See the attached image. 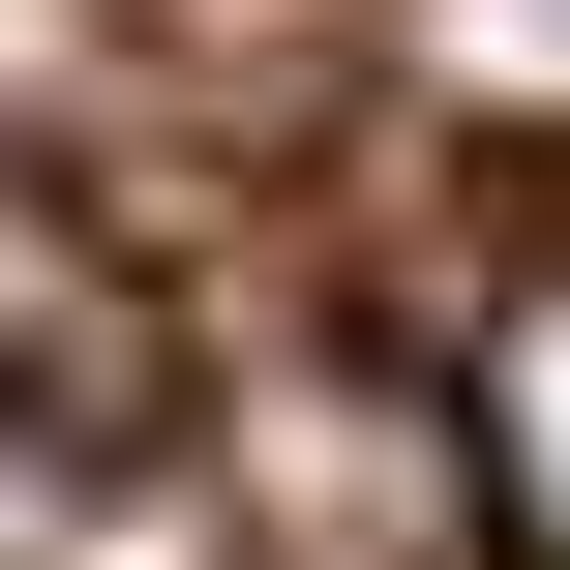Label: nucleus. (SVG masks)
<instances>
[{"instance_id": "1", "label": "nucleus", "mask_w": 570, "mask_h": 570, "mask_svg": "<svg viewBox=\"0 0 570 570\" xmlns=\"http://www.w3.org/2000/svg\"><path fill=\"white\" fill-rule=\"evenodd\" d=\"M481 481H511V541L570 570V271H511V301H481Z\"/></svg>"}]
</instances>
